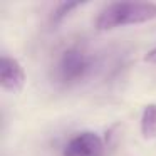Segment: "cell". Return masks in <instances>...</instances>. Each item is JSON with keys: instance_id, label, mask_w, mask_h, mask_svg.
Instances as JSON below:
<instances>
[{"instance_id": "2", "label": "cell", "mask_w": 156, "mask_h": 156, "mask_svg": "<svg viewBox=\"0 0 156 156\" xmlns=\"http://www.w3.org/2000/svg\"><path fill=\"white\" fill-rule=\"evenodd\" d=\"M94 64L96 61L91 52H87L84 47L72 45L62 51L57 57L52 67V79L64 87L76 86L91 76Z\"/></svg>"}, {"instance_id": "3", "label": "cell", "mask_w": 156, "mask_h": 156, "mask_svg": "<svg viewBox=\"0 0 156 156\" xmlns=\"http://www.w3.org/2000/svg\"><path fill=\"white\" fill-rule=\"evenodd\" d=\"M104 143L94 131L76 133L62 148V156H104Z\"/></svg>"}, {"instance_id": "5", "label": "cell", "mask_w": 156, "mask_h": 156, "mask_svg": "<svg viewBox=\"0 0 156 156\" xmlns=\"http://www.w3.org/2000/svg\"><path fill=\"white\" fill-rule=\"evenodd\" d=\"M141 134L144 139H154L156 138V104L144 106L141 114Z\"/></svg>"}, {"instance_id": "4", "label": "cell", "mask_w": 156, "mask_h": 156, "mask_svg": "<svg viewBox=\"0 0 156 156\" xmlns=\"http://www.w3.org/2000/svg\"><path fill=\"white\" fill-rule=\"evenodd\" d=\"M25 84L24 67L17 59L4 54L0 61V86L7 92H20Z\"/></svg>"}, {"instance_id": "7", "label": "cell", "mask_w": 156, "mask_h": 156, "mask_svg": "<svg viewBox=\"0 0 156 156\" xmlns=\"http://www.w3.org/2000/svg\"><path fill=\"white\" fill-rule=\"evenodd\" d=\"M144 61L149 62V64H156V47L151 49V51H149L148 54L144 55Z\"/></svg>"}, {"instance_id": "1", "label": "cell", "mask_w": 156, "mask_h": 156, "mask_svg": "<svg viewBox=\"0 0 156 156\" xmlns=\"http://www.w3.org/2000/svg\"><path fill=\"white\" fill-rule=\"evenodd\" d=\"M156 19V5L151 2H112L96 19L98 30H111L124 25L144 24Z\"/></svg>"}, {"instance_id": "6", "label": "cell", "mask_w": 156, "mask_h": 156, "mask_svg": "<svg viewBox=\"0 0 156 156\" xmlns=\"http://www.w3.org/2000/svg\"><path fill=\"white\" fill-rule=\"evenodd\" d=\"M81 5H82L81 2H64V4H59L57 7H55V10L52 12V20H54L55 24L61 22V20H64L74 9L81 7Z\"/></svg>"}]
</instances>
